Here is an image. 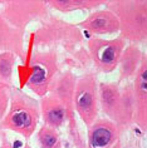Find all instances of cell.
Masks as SVG:
<instances>
[{
	"label": "cell",
	"mask_w": 147,
	"mask_h": 148,
	"mask_svg": "<svg viewBox=\"0 0 147 148\" xmlns=\"http://www.w3.org/2000/svg\"><path fill=\"white\" fill-rule=\"evenodd\" d=\"M100 108L107 119L113 122L120 131L133 123V90L131 82L98 83Z\"/></svg>",
	"instance_id": "obj_1"
},
{
	"label": "cell",
	"mask_w": 147,
	"mask_h": 148,
	"mask_svg": "<svg viewBox=\"0 0 147 148\" xmlns=\"http://www.w3.org/2000/svg\"><path fill=\"white\" fill-rule=\"evenodd\" d=\"M9 103L8 113L0 122V128L13 131L27 139L30 138L40 121L39 102L19 88H12Z\"/></svg>",
	"instance_id": "obj_2"
},
{
	"label": "cell",
	"mask_w": 147,
	"mask_h": 148,
	"mask_svg": "<svg viewBox=\"0 0 147 148\" xmlns=\"http://www.w3.org/2000/svg\"><path fill=\"white\" fill-rule=\"evenodd\" d=\"M120 24V36L130 44H138L147 38L146 0H108L104 1Z\"/></svg>",
	"instance_id": "obj_3"
},
{
	"label": "cell",
	"mask_w": 147,
	"mask_h": 148,
	"mask_svg": "<svg viewBox=\"0 0 147 148\" xmlns=\"http://www.w3.org/2000/svg\"><path fill=\"white\" fill-rule=\"evenodd\" d=\"M30 68L32 73L27 86L35 95L42 98L50 92L56 79L60 74L57 51H35L30 59Z\"/></svg>",
	"instance_id": "obj_4"
},
{
	"label": "cell",
	"mask_w": 147,
	"mask_h": 148,
	"mask_svg": "<svg viewBox=\"0 0 147 148\" xmlns=\"http://www.w3.org/2000/svg\"><path fill=\"white\" fill-rule=\"evenodd\" d=\"M98 80L94 73H84L77 78L73 95L74 112L78 114L84 125L88 128L98 118L100 101H98Z\"/></svg>",
	"instance_id": "obj_5"
},
{
	"label": "cell",
	"mask_w": 147,
	"mask_h": 148,
	"mask_svg": "<svg viewBox=\"0 0 147 148\" xmlns=\"http://www.w3.org/2000/svg\"><path fill=\"white\" fill-rule=\"evenodd\" d=\"M3 9L0 10L5 20L16 29L25 30V27L35 20H43L49 15V6L47 1H0Z\"/></svg>",
	"instance_id": "obj_6"
},
{
	"label": "cell",
	"mask_w": 147,
	"mask_h": 148,
	"mask_svg": "<svg viewBox=\"0 0 147 148\" xmlns=\"http://www.w3.org/2000/svg\"><path fill=\"white\" fill-rule=\"evenodd\" d=\"M126 45L127 43L121 36L115 39L91 38L88 40L89 57L97 72L106 74L115 72Z\"/></svg>",
	"instance_id": "obj_7"
},
{
	"label": "cell",
	"mask_w": 147,
	"mask_h": 148,
	"mask_svg": "<svg viewBox=\"0 0 147 148\" xmlns=\"http://www.w3.org/2000/svg\"><path fill=\"white\" fill-rule=\"evenodd\" d=\"M132 90H133V123L138 125L143 132L147 127V57L143 55L141 65L136 73L133 82H132Z\"/></svg>",
	"instance_id": "obj_8"
},
{
	"label": "cell",
	"mask_w": 147,
	"mask_h": 148,
	"mask_svg": "<svg viewBox=\"0 0 147 148\" xmlns=\"http://www.w3.org/2000/svg\"><path fill=\"white\" fill-rule=\"evenodd\" d=\"M77 82V77L69 70L60 73L54 82L49 93L59 99L67 112V119L71 124V134H73L77 129L74 119V104H73V95H74V87Z\"/></svg>",
	"instance_id": "obj_9"
},
{
	"label": "cell",
	"mask_w": 147,
	"mask_h": 148,
	"mask_svg": "<svg viewBox=\"0 0 147 148\" xmlns=\"http://www.w3.org/2000/svg\"><path fill=\"white\" fill-rule=\"evenodd\" d=\"M121 131L107 118H97L87 132V148H113Z\"/></svg>",
	"instance_id": "obj_10"
},
{
	"label": "cell",
	"mask_w": 147,
	"mask_h": 148,
	"mask_svg": "<svg viewBox=\"0 0 147 148\" xmlns=\"http://www.w3.org/2000/svg\"><path fill=\"white\" fill-rule=\"evenodd\" d=\"M78 27L93 35H111L120 32L118 20L108 9L95 10L80 21Z\"/></svg>",
	"instance_id": "obj_11"
},
{
	"label": "cell",
	"mask_w": 147,
	"mask_h": 148,
	"mask_svg": "<svg viewBox=\"0 0 147 148\" xmlns=\"http://www.w3.org/2000/svg\"><path fill=\"white\" fill-rule=\"evenodd\" d=\"M40 118L44 122V125L54 129L60 128L67 121V112L63 104L59 102L56 95L48 93L39 101Z\"/></svg>",
	"instance_id": "obj_12"
},
{
	"label": "cell",
	"mask_w": 147,
	"mask_h": 148,
	"mask_svg": "<svg viewBox=\"0 0 147 148\" xmlns=\"http://www.w3.org/2000/svg\"><path fill=\"white\" fill-rule=\"evenodd\" d=\"M12 51L16 58L24 59V30L12 27L0 13V53Z\"/></svg>",
	"instance_id": "obj_13"
},
{
	"label": "cell",
	"mask_w": 147,
	"mask_h": 148,
	"mask_svg": "<svg viewBox=\"0 0 147 148\" xmlns=\"http://www.w3.org/2000/svg\"><path fill=\"white\" fill-rule=\"evenodd\" d=\"M146 53L142 51L136 44H128L122 51L118 62V83L131 82L141 65L142 58Z\"/></svg>",
	"instance_id": "obj_14"
},
{
	"label": "cell",
	"mask_w": 147,
	"mask_h": 148,
	"mask_svg": "<svg viewBox=\"0 0 147 148\" xmlns=\"http://www.w3.org/2000/svg\"><path fill=\"white\" fill-rule=\"evenodd\" d=\"M47 5L60 13H72L78 10H93L104 5L102 0H48Z\"/></svg>",
	"instance_id": "obj_15"
},
{
	"label": "cell",
	"mask_w": 147,
	"mask_h": 148,
	"mask_svg": "<svg viewBox=\"0 0 147 148\" xmlns=\"http://www.w3.org/2000/svg\"><path fill=\"white\" fill-rule=\"evenodd\" d=\"M36 142H38L40 148H62V139L59 132L44 124L38 129Z\"/></svg>",
	"instance_id": "obj_16"
},
{
	"label": "cell",
	"mask_w": 147,
	"mask_h": 148,
	"mask_svg": "<svg viewBox=\"0 0 147 148\" xmlns=\"http://www.w3.org/2000/svg\"><path fill=\"white\" fill-rule=\"evenodd\" d=\"M16 62V55L12 51L0 53V82L9 84L13 79V70Z\"/></svg>",
	"instance_id": "obj_17"
},
{
	"label": "cell",
	"mask_w": 147,
	"mask_h": 148,
	"mask_svg": "<svg viewBox=\"0 0 147 148\" xmlns=\"http://www.w3.org/2000/svg\"><path fill=\"white\" fill-rule=\"evenodd\" d=\"M10 89L12 88H9V84L0 82V118L1 119L6 109V106H8V102L10 99Z\"/></svg>",
	"instance_id": "obj_18"
},
{
	"label": "cell",
	"mask_w": 147,
	"mask_h": 148,
	"mask_svg": "<svg viewBox=\"0 0 147 148\" xmlns=\"http://www.w3.org/2000/svg\"><path fill=\"white\" fill-rule=\"evenodd\" d=\"M72 137H73V139H74V142H76L77 148H87L86 147V143H84V140L82 139V137H80V133L78 131H77Z\"/></svg>",
	"instance_id": "obj_19"
},
{
	"label": "cell",
	"mask_w": 147,
	"mask_h": 148,
	"mask_svg": "<svg viewBox=\"0 0 147 148\" xmlns=\"http://www.w3.org/2000/svg\"><path fill=\"white\" fill-rule=\"evenodd\" d=\"M0 148H12L10 147V144H9V142L5 139V137H4V139H3V143H1V146H0Z\"/></svg>",
	"instance_id": "obj_20"
},
{
	"label": "cell",
	"mask_w": 147,
	"mask_h": 148,
	"mask_svg": "<svg viewBox=\"0 0 147 148\" xmlns=\"http://www.w3.org/2000/svg\"><path fill=\"white\" fill-rule=\"evenodd\" d=\"M23 148H32V147H30V146H29V144H25V146H24Z\"/></svg>",
	"instance_id": "obj_21"
}]
</instances>
